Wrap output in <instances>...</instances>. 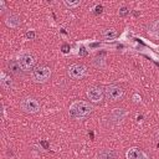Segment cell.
Returning a JSON list of instances; mask_svg holds the SVG:
<instances>
[{
	"instance_id": "cell-1",
	"label": "cell",
	"mask_w": 159,
	"mask_h": 159,
	"mask_svg": "<svg viewBox=\"0 0 159 159\" xmlns=\"http://www.w3.org/2000/svg\"><path fill=\"white\" fill-rule=\"evenodd\" d=\"M93 106L86 101H75L68 108V114L73 119H82L88 117L93 112Z\"/></svg>"
},
{
	"instance_id": "cell-2",
	"label": "cell",
	"mask_w": 159,
	"mask_h": 159,
	"mask_svg": "<svg viewBox=\"0 0 159 159\" xmlns=\"http://www.w3.org/2000/svg\"><path fill=\"white\" fill-rule=\"evenodd\" d=\"M17 62L21 67V70L24 72H29V71H32L35 68V65H36V57L32 52L27 51V50H22L19 52L17 55Z\"/></svg>"
},
{
	"instance_id": "cell-3",
	"label": "cell",
	"mask_w": 159,
	"mask_h": 159,
	"mask_svg": "<svg viewBox=\"0 0 159 159\" xmlns=\"http://www.w3.org/2000/svg\"><path fill=\"white\" fill-rule=\"evenodd\" d=\"M52 76V71L48 66H36L31 71V78L36 83H46Z\"/></svg>"
},
{
	"instance_id": "cell-4",
	"label": "cell",
	"mask_w": 159,
	"mask_h": 159,
	"mask_svg": "<svg viewBox=\"0 0 159 159\" xmlns=\"http://www.w3.org/2000/svg\"><path fill=\"white\" fill-rule=\"evenodd\" d=\"M20 109L24 112V113H27V114H35L37 112H40L41 109V104L40 102L34 98V97H25L20 101Z\"/></svg>"
},
{
	"instance_id": "cell-5",
	"label": "cell",
	"mask_w": 159,
	"mask_h": 159,
	"mask_svg": "<svg viewBox=\"0 0 159 159\" xmlns=\"http://www.w3.org/2000/svg\"><path fill=\"white\" fill-rule=\"evenodd\" d=\"M124 94V91L120 86H117V84H109L104 88V97L111 101V102H116V101H119Z\"/></svg>"
},
{
	"instance_id": "cell-6",
	"label": "cell",
	"mask_w": 159,
	"mask_h": 159,
	"mask_svg": "<svg viewBox=\"0 0 159 159\" xmlns=\"http://www.w3.org/2000/svg\"><path fill=\"white\" fill-rule=\"evenodd\" d=\"M67 75L72 80H82L87 75V67L82 63H73L68 67Z\"/></svg>"
},
{
	"instance_id": "cell-7",
	"label": "cell",
	"mask_w": 159,
	"mask_h": 159,
	"mask_svg": "<svg viewBox=\"0 0 159 159\" xmlns=\"http://www.w3.org/2000/svg\"><path fill=\"white\" fill-rule=\"evenodd\" d=\"M86 94H87V98L92 103H99L104 98V89L102 87H98V86H92L87 89Z\"/></svg>"
},
{
	"instance_id": "cell-8",
	"label": "cell",
	"mask_w": 159,
	"mask_h": 159,
	"mask_svg": "<svg viewBox=\"0 0 159 159\" xmlns=\"http://www.w3.org/2000/svg\"><path fill=\"white\" fill-rule=\"evenodd\" d=\"M4 22L10 29H16L21 25V19L16 12H6L4 16Z\"/></svg>"
},
{
	"instance_id": "cell-9",
	"label": "cell",
	"mask_w": 159,
	"mask_h": 159,
	"mask_svg": "<svg viewBox=\"0 0 159 159\" xmlns=\"http://www.w3.org/2000/svg\"><path fill=\"white\" fill-rule=\"evenodd\" d=\"M0 86H1L2 89H5V91L12 89V87H14V80H12V77L10 76V73H6V72H4V71L0 73Z\"/></svg>"
},
{
	"instance_id": "cell-10",
	"label": "cell",
	"mask_w": 159,
	"mask_h": 159,
	"mask_svg": "<svg viewBox=\"0 0 159 159\" xmlns=\"http://www.w3.org/2000/svg\"><path fill=\"white\" fill-rule=\"evenodd\" d=\"M125 158L127 159H147L145 154L143 153V150H140L137 147H132L125 152Z\"/></svg>"
},
{
	"instance_id": "cell-11",
	"label": "cell",
	"mask_w": 159,
	"mask_h": 159,
	"mask_svg": "<svg viewBox=\"0 0 159 159\" xmlns=\"http://www.w3.org/2000/svg\"><path fill=\"white\" fill-rule=\"evenodd\" d=\"M98 159H118V155L116 153V150L113 149H107V148H103L98 152Z\"/></svg>"
},
{
	"instance_id": "cell-12",
	"label": "cell",
	"mask_w": 159,
	"mask_h": 159,
	"mask_svg": "<svg viewBox=\"0 0 159 159\" xmlns=\"http://www.w3.org/2000/svg\"><path fill=\"white\" fill-rule=\"evenodd\" d=\"M7 68H9L10 73L16 75V76H19V75H21V72H24V71L21 70V67H20L17 60H10V61L7 62Z\"/></svg>"
},
{
	"instance_id": "cell-13",
	"label": "cell",
	"mask_w": 159,
	"mask_h": 159,
	"mask_svg": "<svg viewBox=\"0 0 159 159\" xmlns=\"http://www.w3.org/2000/svg\"><path fill=\"white\" fill-rule=\"evenodd\" d=\"M149 34H150L153 37L159 39V19L155 20V21H153V22L150 24V26H149Z\"/></svg>"
},
{
	"instance_id": "cell-14",
	"label": "cell",
	"mask_w": 159,
	"mask_h": 159,
	"mask_svg": "<svg viewBox=\"0 0 159 159\" xmlns=\"http://www.w3.org/2000/svg\"><path fill=\"white\" fill-rule=\"evenodd\" d=\"M117 36V31L114 29H103L102 31V37L104 40H113Z\"/></svg>"
},
{
	"instance_id": "cell-15",
	"label": "cell",
	"mask_w": 159,
	"mask_h": 159,
	"mask_svg": "<svg viewBox=\"0 0 159 159\" xmlns=\"http://www.w3.org/2000/svg\"><path fill=\"white\" fill-rule=\"evenodd\" d=\"M93 65H94L97 68L104 67V57H96V58L93 60Z\"/></svg>"
},
{
	"instance_id": "cell-16",
	"label": "cell",
	"mask_w": 159,
	"mask_h": 159,
	"mask_svg": "<svg viewBox=\"0 0 159 159\" xmlns=\"http://www.w3.org/2000/svg\"><path fill=\"white\" fill-rule=\"evenodd\" d=\"M63 4L70 9H75L81 5V1H63Z\"/></svg>"
},
{
	"instance_id": "cell-17",
	"label": "cell",
	"mask_w": 159,
	"mask_h": 159,
	"mask_svg": "<svg viewBox=\"0 0 159 159\" xmlns=\"http://www.w3.org/2000/svg\"><path fill=\"white\" fill-rule=\"evenodd\" d=\"M25 37H26L27 40H34V39L36 37V32H35L34 30H30V31H27V32L25 34Z\"/></svg>"
},
{
	"instance_id": "cell-18",
	"label": "cell",
	"mask_w": 159,
	"mask_h": 159,
	"mask_svg": "<svg viewBox=\"0 0 159 159\" xmlns=\"http://www.w3.org/2000/svg\"><path fill=\"white\" fill-rule=\"evenodd\" d=\"M128 12H129V10H128V7H125V6L120 7V9H119V11H118L119 16H125V15H127Z\"/></svg>"
},
{
	"instance_id": "cell-19",
	"label": "cell",
	"mask_w": 159,
	"mask_h": 159,
	"mask_svg": "<svg viewBox=\"0 0 159 159\" xmlns=\"http://www.w3.org/2000/svg\"><path fill=\"white\" fill-rule=\"evenodd\" d=\"M0 10H1V12H4V11L6 10V7H5V1H4V0H0Z\"/></svg>"
},
{
	"instance_id": "cell-20",
	"label": "cell",
	"mask_w": 159,
	"mask_h": 159,
	"mask_svg": "<svg viewBox=\"0 0 159 159\" xmlns=\"http://www.w3.org/2000/svg\"><path fill=\"white\" fill-rule=\"evenodd\" d=\"M94 9H96V14H98V12L101 14V12H102V10H103V7H102L101 5H97V6L94 7Z\"/></svg>"
},
{
	"instance_id": "cell-21",
	"label": "cell",
	"mask_w": 159,
	"mask_h": 159,
	"mask_svg": "<svg viewBox=\"0 0 159 159\" xmlns=\"http://www.w3.org/2000/svg\"><path fill=\"white\" fill-rule=\"evenodd\" d=\"M67 48H68V46H67V45H63V46H62V52H67V51H68Z\"/></svg>"
}]
</instances>
